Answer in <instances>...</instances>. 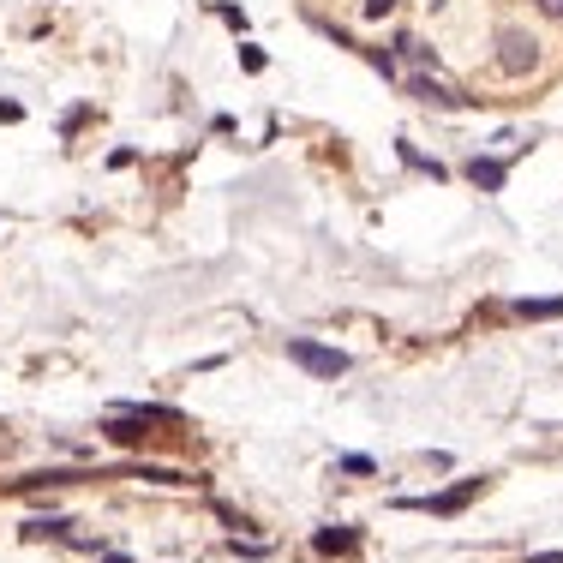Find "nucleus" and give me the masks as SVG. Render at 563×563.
<instances>
[{
    "mask_svg": "<svg viewBox=\"0 0 563 563\" xmlns=\"http://www.w3.org/2000/svg\"><path fill=\"white\" fill-rule=\"evenodd\" d=\"M288 360L300 366V372H312V378H342L348 372L342 348H324V342H312V336H294V342H288Z\"/></svg>",
    "mask_w": 563,
    "mask_h": 563,
    "instance_id": "nucleus-1",
    "label": "nucleus"
},
{
    "mask_svg": "<svg viewBox=\"0 0 563 563\" xmlns=\"http://www.w3.org/2000/svg\"><path fill=\"white\" fill-rule=\"evenodd\" d=\"M480 485H485V480H462V485H450V492H438V498H396V509H425V516H462L467 503L480 498Z\"/></svg>",
    "mask_w": 563,
    "mask_h": 563,
    "instance_id": "nucleus-2",
    "label": "nucleus"
},
{
    "mask_svg": "<svg viewBox=\"0 0 563 563\" xmlns=\"http://www.w3.org/2000/svg\"><path fill=\"white\" fill-rule=\"evenodd\" d=\"M534 61H540V42L527 37V30H503V37H498V66L509 72V79L534 72Z\"/></svg>",
    "mask_w": 563,
    "mask_h": 563,
    "instance_id": "nucleus-3",
    "label": "nucleus"
},
{
    "mask_svg": "<svg viewBox=\"0 0 563 563\" xmlns=\"http://www.w3.org/2000/svg\"><path fill=\"white\" fill-rule=\"evenodd\" d=\"M408 97L432 102V108H462V97H456L450 84H438V79H432V72H414V79H408Z\"/></svg>",
    "mask_w": 563,
    "mask_h": 563,
    "instance_id": "nucleus-4",
    "label": "nucleus"
},
{
    "mask_svg": "<svg viewBox=\"0 0 563 563\" xmlns=\"http://www.w3.org/2000/svg\"><path fill=\"white\" fill-rule=\"evenodd\" d=\"M467 181L480 186V192H503V181H509V162H498V156H474V162H467Z\"/></svg>",
    "mask_w": 563,
    "mask_h": 563,
    "instance_id": "nucleus-5",
    "label": "nucleus"
},
{
    "mask_svg": "<svg viewBox=\"0 0 563 563\" xmlns=\"http://www.w3.org/2000/svg\"><path fill=\"white\" fill-rule=\"evenodd\" d=\"M312 545H318L324 558H348V551L360 545V527H318V534H312Z\"/></svg>",
    "mask_w": 563,
    "mask_h": 563,
    "instance_id": "nucleus-6",
    "label": "nucleus"
},
{
    "mask_svg": "<svg viewBox=\"0 0 563 563\" xmlns=\"http://www.w3.org/2000/svg\"><path fill=\"white\" fill-rule=\"evenodd\" d=\"M102 432H108V443H126V450H139V443L150 438V432H144V420H132V414H114Z\"/></svg>",
    "mask_w": 563,
    "mask_h": 563,
    "instance_id": "nucleus-7",
    "label": "nucleus"
},
{
    "mask_svg": "<svg viewBox=\"0 0 563 563\" xmlns=\"http://www.w3.org/2000/svg\"><path fill=\"white\" fill-rule=\"evenodd\" d=\"M390 48H396V61H408V66H438V55H432V48H425L414 30H402V37L390 42Z\"/></svg>",
    "mask_w": 563,
    "mask_h": 563,
    "instance_id": "nucleus-8",
    "label": "nucleus"
},
{
    "mask_svg": "<svg viewBox=\"0 0 563 563\" xmlns=\"http://www.w3.org/2000/svg\"><path fill=\"white\" fill-rule=\"evenodd\" d=\"M30 540H72V522L66 516H48V522H24Z\"/></svg>",
    "mask_w": 563,
    "mask_h": 563,
    "instance_id": "nucleus-9",
    "label": "nucleus"
},
{
    "mask_svg": "<svg viewBox=\"0 0 563 563\" xmlns=\"http://www.w3.org/2000/svg\"><path fill=\"white\" fill-rule=\"evenodd\" d=\"M509 312H516V318H563V294L558 300H516Z\"/></svg>",
    "mask_w": 563,
    "mask_h": 563,
    "instance_id": "nucleus-10",
    "label": "nucleus"
},
{
    "mask_svg": "<svg viewBox=\"0 0 563 563\" xmlns=\"http://www.w3.org/2000/svg\"><path fill=\"white\" fill-rule=\"evenodd\" d=\"M336 467H342V474H378V462H372V456H342Z\"/></svg>",
    "mask_w": 563,
    "mask_h": 563,
    "instance_id": "nucleus-11",
    "label": "nucleus"
},
{
    "mask_svg": "<svg viewBox=\"0 0 563 563\" xmlns=\"http://www.w3.org/2000/svg\"><path fill=\"white\" fill-rule=\"evenodd\" d=\"M383 13H396V0H360V19H383Z\"/></svg>",
    "mask_w": 563,
    "mask_h": 563,
    "instance_id": "nucleus-12",
    "label": "nucleus"
},
{
    "mask_svg": "<svg viewBox=\"0 0 563 563\" xmlns=\"http://www.w3.org/2000/svg\"><path fill=\"white\" fill-rule=\"evenodd\" d=\"M240 66H246V72H264V48H252V42H246V48H240Z\"/></svg>",
    "mask_w": 563,
    "mask_h": 563,
    "instance_id": "nucleus-13",
    "label": "nucleus"
},
{
    "mask_svg": "<svg viewBox=\"0 0 563 563\" xmlns=\"http://www.w3.org/2000/svg\"><path fill=\"white\" fill-rule=\"evenodd\" d=\"M0 121H19V102H0Z\"/></svg>",
    "mask_w": 563,
    "mask_h": 563,
    "instance_id": "nucleus-14",
    "label": "nucleus"
},
{
    "mask_svg": "<svg viewBox=\"0 0 563 563\" xmlns=\"http://www.w3.org/2000/svg\"><path fill=\"white\" fill-rule=\"evenodd\" d=\"M527 563H563V551H540V558H527Z\"/></svg>",
    "mask_w": 563,
    "mask_h": 563,
    "instance_id": "nucleus-15",
    "label": "nucleus"
},
{
    "mask_svg": "<svg viewBox=\"0 0 563 563\" xmlns=\"http://www.w3.org/2000/svg\"><path fill=\"white\" fill-rule=\"evenodd\" d=\"M545 13H551V19H563V0H540Z\"/></svg>",
    "mask_w": 563,
    "mask_h": 563,
    "instance_id": "nucleus-16",
    "label": "nucleus"
}]
</instances>
